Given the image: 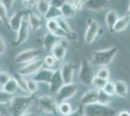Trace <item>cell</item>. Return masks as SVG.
I'll return each mask as SVG.
<instances>
[{"label": "cell", "instance_id": "49", "mask_svg": "<svg viewBox=\"0 0 130 116\" xmlns=\"http://www.w3.org/2000/svg\"><path fill=\"white\" fill-rule=\"evenodd\" d=\"M0 116H6V115H4V114H0Z\"/></svg>", "mask_w": 130, "mask_h": 116}, {"label": "cell", "instance_id": "25", "mask_svg": "<svg viewBox=\"0 0 130 116\" xmlns=\"http://www.w3.org/2000/svg\"><path fill=\"white\" fill-rule=\"evenodd\" d=\"M129 22L130 17L128 16H123V17H119V19H118V21L116 23L113 31H115V32H121V31H123V30H125L127 28Z\"/></svg>", "mask_w": 130, "mask_h": 116}, {"label": "cell", "instance_id": "46", "mask_svg": "<svg viewBox=\"0 0 130 116\" xmlns=\"http://www.w3.org/2000/svg\"><path fill=\"white\" fill-rule=\"evenodd\" d=\"M22 116H36V115H35L34 113H32V112H28V111H27L24 114H22Z\"/></svg>", "mask_w": 130, "mask_h": 116}, {"label": "cell", "instance_id": "33", "mask_svg": "<svg viewBox=\"0 0 130 116\" xmlns=\"http://www.w3.org/2000/svg\"><path fill=\"white\" fill-rule=\"evenodd\" d=\"M14 78L16 79L17 83H18V86L19 88L22 89V91L24 92H27V89H26V78L24 77H22V75H20L19 73H17L16 75L14 76Z\"/></svg>", "mask_w": 130, "mask_h": 116}, {"label": "cell", "instance_id": "10", "mask_svg": "<svg viewBox=\"0 0 130 116\" xmlns=\"http://www.w3.org/2000/svg\"><path fill=\"white\" fill-rule=\"evenodd\" d=\"M29 29H30V27H29V24L27 22V19H23L19 30L17 31V37L15 42H14V45L19 47V45H21L26 42L28 36H29Z\"/></svg>", "mask_w": 130, "mask_h": 116}, {"label": "cell", "instance_id": "13", "mask_svg": "<svg viewBox=\"0 0 130 116\" xmlns=\"http://www.w3.org/2000/svg\"><path fill=\"white\" fill-rule=\"evenodd\" d=\"M109 0H86L84 1V8L93 12H99L108 8Z\"/></svg>", "mask_w": 130, "mask_h": 116}, {"label": "cell", "instance_id": "23", "mask_svg": "<svg viewBox=\"0 0 130 116\" xmlns=\"http://www.w3.org/2000/svg\"><path fill=\"white\" fill-rule=\"evenodd\" d=\"M56 21H57V24H58V26L59 28L64 32L69 39H75V33L73 32V30L71 29L70 25L68 24V22L65 20V18H63L62 17H58V18H56Z\"/></svg>", "mask_w": 130, "mask_h": 116}, {"label": "cell", "instance_id": "20", "mask_svg": "<svg viewBox=\"0 0 130 116\" xmlns=\"http://www.w3.org/2000/svg\"><path fill=\"white\" fill-rule=\"evenodd\" d=\"M61 38L59 37H57V36H55L54 34L48 33L45 34V36H44V40H43V45H44V49L45 50H47V51H52L53 50V48H54L55 44L60 41Z\"/></svg>", "mask_w": 130, "mask_h": 116}, {"label": "cell", "instance_id": "15", "mask_svg": "<svg viewBox=\"0 0 130 116\" xmlns=\"http://www.w3.org/2000/svg\"><path fill=\"white\" fill-rule=\"evenodd\" d=\"M53 75H54V71L53 70L48 69V68H42L31 78H33L35 81H37L38 83L42 82V83L50 84L51 79L53 77Z\"/></svg>", "mask_w": 130, "mask_h": 116}, {"label": "cell", "instance_id": "34", "mask_svg": "<svg viewBox=\"0 0 130 116\" xmlns=\"http://www.w3.org/2000/svg\"><path fill=\"white\" fill-rule=\"evenodd\" d=\"M13 99V95L7 93L3 89H0V105H9Z\"/></svg>", "mask_w": 130, "mask_h": 116}, {"label": "cell", "instance_id": "28", "mask_svg": "<svg viewBox=\"0 0 130 116\" xmlns=\"http://www.w3.org/2000/svg\"><path fill=\"white\" fill-rule=\"evenodd\" d=\"M2 89L6 91L7 93L11 95H14L17 92V90L19 89V86H18V83H17L16 79L14 77H11L9 79V81L6 83L5 85L2 87Z\"/></svg>", "mask_w": 130, "mask_h": 116}, {"label": "cell", "instance_id": "1", "mask_svg": "<svg viewBox=\"0 0 130 116\" xmlns=\"http://www.w3.org/2000/svg\"><path fill=\"white\" fill-rule=\"evenodd\" d=\"M34 102L33 96H19L13 97L10 104L8 105L9 113L11 116H22L28 111Z\"/></svg>", "mask_w": 130, "mask_h": 116}, {"label": "cell", "instance_id": "26", "mask_svg": "<svg viewBox=\"0 0 130 116\" xmlns=\"http://www.w3.org/2000/svg\"><path fill=\"white\" fill-rule=\"evenodd\" d=\"M113 101V96H110L103 90H98L97 103L103 105H109Z\"/></svg>", "mask_w": 130, "mask_h": 116}, {"label": "cell", "instance_id": "11", "mask_svg": "<svg viewBox=\"0 0 130 116\" xmlns=\"http://www.w3.org/2000/svg\"><path fill=\"white\" fill-rule=\"evenodd\" d=\"M66 52H67V42L63 39H61L53 48L52 55L54 56L57 62H62L65 59Z\"/></svg>", "mask_w": 130, "mask_h": 116}, {"label": "cell", "instance_id": "9", "mask_svg": "<svg viewBox=\"0 0 130 116\" xmlns=\"http://www.w3.org/2000/svg\"><path fill=\"white\" fill-rule=\"evenodd\" d=\"M100 29V25L97 20L89 18L87 21V27L85 34V41L87 44H91L92 42L96 39Z\"/></svg>", "mask_w": 130, "mask_h": 116}, {"label": "cell", "instance_id": "14", "mask_svg": "<svg viewBox=\"0 0 130 116\" xmlns=\"http://www.w3.org/2000/svg\"><path fill=\"white\" fill-rule=\"evenodd\" d=\"M26 11H16L13 16L9 18V28L12 29L13 31H18L19 28L22 24V20L24 19V17L26 16Z\"/></svg>", "mask_w": 130, "mask_h": 116}, {"label": "cell", "instance_id": "44", "mask_svg": "<svg viewBox=\"0 0 130 116\" xmlns=\"http://www.w3.org/2000/svg\"><path fill=\"white\" fill-rule=\"evenodd\" d=\"M5 50H6L5 42H4L3 38L0 36V55H1V54H3V53L5 52Z\"/></svg>", "mask_w": 130, "mask_h": 116}, {"label": "cell", "instance_id": "48", "mask_svg": "<svg viewBox=\"0 0 130 116\" xmlns=\"http://www.w3.org/2000/svg\"><path fill=\"white\" fill-rule=\"evenodd\" d=\"M22 1H24V2H29L30 0H22Z\"/></svg>", "mask_w": 130, "mask_h": 116}, {"label": "cell", "instance_id": "18", "mask_svg": "<svg viewBox=\"0 0 130 116\" xmlns=\"http://www.w3.org/2000/svg\"><path fill=\"white\" fill-rule=\"evenodd\" d=\"M47 28H48L50 33L54 34V35L59 37V38L69 39V37L59 28L56 19H49V20H47Z\"/></svg>", "mask_w": 130, "mask_h": 116}, {"label": "cell", "instance_id": "7", "mask_svg": "<svg viewBox=\"0 0 130 116\" xmlns=\"http://www.w3.org/2000/svg\"><path fill=\"white\" fill-rule=\"evenodd\" d=\"M43 66H44L43 60H41V59H36V60H33V61H31V62L25 64V65L23 67H22L21 69H19L18 73L24 77H33L40 69H42Z\"/></svg>", "mask_w": 130, "mask_h": 116}, {"label": "cell", "instance_id": "43", "mask_svg": "<svg viewBox=\"0 0 130 116\" xmlns=\"http://www.w3.org/2000/svg\"><path fill=\"white\" fill-rule=\"evenodd\" d=\"M0 3L1 4H3V5L6 7V9L9 11L10 9H11L13 5H14V3H15V0H0Z\"/></svg>", "mask_w": 130, "mask_h": 116}, {"label": "cell", "instance_id": "2", "mask_svg": "<svg viewBox=\"0 0 130 116\" xmlns=\"http://www.w3.org/2000/svg\"><path fill=\"white\" fill-rule=\"evenodd\" d=\"M117 51H118V48H116V47L110 48L107 50L94 51L92 53L91 64L100 67L107 66L114 60L115 56L117 54Z\"/></svg>", "mask_w": 130, "mask_h": 116}, {"label": "cell", "instance_id": "39", "mask_svg": "<svg viewBox=\"0 0 130 116\" xmlns=\"http://www.w3.org/2000/svg\"><path fill=\"white\" fill-rule=\"evenodd\" d=\"M11 78L10 74L7 72H0V86L3 87Z\"/></svg>", "mask_w": 130, "mask_h": 116}, {"label": "cell", "instance_id": "37", "mask_svg": "<svg viewBox=\"0 0 130 116\" xmlns=\"http://www.w3.org/2000/svg\"><path fill=\"white\" fill-rule=\"evenodd\" d=\"M56 62H57V61L55 60V58H54L53 55H47L43 60L44 65L47 66V68H48V69H51V70H52V68H54V67L55 66Z\"/></svg>", "mask_w": 130, "mask_h": 116}, {"label": "cell", "instance_id": "6", "mask_svg": "<svg viewBox=\"0 0 130 116\" xmlns=\"http://www.w3.org/2000/svg\"><path fill=\"white\" fill-rule=\"evenodd\" d=\"M78 90H79V86L76 83L72 82L64 84L59 89V91L55 94V97H56L55 100L58 102V104L62 102H67L68 100L72 99L78 93Z\"/></svg>", "mask_w": 130, "mask_h": 116}, {"label": "cell", "instance_id": "50", "mask_svg": "<svg viewBox=\"0 0 130 116\" xmlns=\"http://www.w3.org/2000/svg\"><path fill=\"white\" fill-rule=\"evenodd\" d=\"M68 1H69V0H68Z\"/></svg>", "mask_w": 130, "mask_h": 116}, {"label": "cell", "instance_id": "42", "mask_svg": "<svg viewBox=\"0 0 130 116\" xmlns=\"http://www.w3.org/2000/svg\"><path fill=\"white\" fill-rule=\"evenodd\" d=\"M69 116H86L85 115V112H84V106L80 105L78 108H76L75 110H73V112Z\"/></svg>", "mask_w": 130, "mask_h": 116}, {"label": "cell", "instance_id": "29", "mask_svg": "<svg viewBox=\"0 0 130 116\" xmlns=\"http://www.w3.org/2000/svg\"><path fill=\"white\" fill-rule=\"evenodd\" d=\"M36 6H37V10H38L39 14L44 16V17L48 13L50 7H51L50 2L48 0H38L36 3Z\"/></svg>", "mask_w": 130, "mask_h": 116}, {"label": "cell", "instance_id": "12", "mask_svg": "<svg viewBox=\"0 0 130 116\" xmlns=\"http://www.w3.org/2000/svg\"><path fill=\"white\" fill-rule=\"evenodd\" d=\"M75 66L72 63H64L60 68V74L62 79L64 81V84L73 82L74 79V74H75Z\"/></svg>", "mask_w": 130, "mask_h": 116}, {"label": "cell", "instance_id": "38", "mask_svg": "<svg viewBox=\"0 0 130 116\" xmlns=\"http://www.w3.org/2000/svg\"><path fill=\"white\" fill-rule=\"evenodd\" d=\"M104 92H106L107 94H109L110 96H114L115 95V83L110 81V80H107V82L105 84L104 88L102 89Z\"/></svg>", "mask_w": 130, "mask_h": 116}, {"label": "cell", "instance_id": "47", "mask_svg": "<svg viewBox=\"0 0 130 116\" xmlns=\"http://www.w3.org/2000/svg\"><path fill=\"white\" fill-rule=\"evenodd\" d=\"M128 17H130V0H129V7H128Z\"/></svg>", "mask_w": 130, "mask_h": 116}, {"label": "cell", "instance_id": "36", "mask_svg": "<svg viewBox=\"0 0 130 116\" xmlns=\"http://www.w3.org/2000/svg\"><path fill=\"white\" fill-rule=\"evenodd\" d=\"M96 77L103 78L105 80H108L109 77H110V71L107 67H100L98 69L97 73H96Z\"/></svg>", "mask_w": 130, "mask_h": 116}, {"label": "cell", "instance_id": "19", "mask_svg": "<svg viewBox=\"0 0 130 116\" xmlns=\"http://www.w3.org/2000/svg\"><path fill=\"white\" fill-rule=\"evenodd\" d=\"M27 22L29 24V27L32 31H38L42 27V19L38 15L34 14L32 12H29L27 14Z\"/></svg>", "mask_w": 130, "mask_h": 116}, {"label": "cell", "instance_id": "40", "mask_svg": "<svg viewBox=\"0 0 130 116\" xmlns=\"http://www.w3.org/2000/svg\"><path fill=\"white\" fill-rule=\"evenodd\" d=\"M49 2H50V5L52 6V7L60 9L65 3L68 2V0H50Z\"/></svg>", "mask_w": 130, "mask_h": 116}, {"label": "cell", "instance_id": "22", "mask_svg": "<svg viewBox=\"0 0 130 116\" xmlns=\"http://www.w3.org/2000/svg\"><path fill=\"white\" fill-rule=\"evenodd\" d=\"M60 12H61V17L63 18H72L75 17L77 14L76 9L72 6V4L69 1L60 8Z\"/></svg>", "mask_w": 130, "mask_h": 116}, {"label": "cell", "instance_id": "24", "mask_svg": "<svg viewBox=\"0 0 130 116\" xmlns=\"http://www.w3.org/2000/svg\"><path fill=\"white\" fill-rule=\"evenodd\" d=\"M118 19H119V15H118L117 11L110 10L106 14L105 21H106V24H107V26H108V28L111 31L114 30V27L115 25H116V23H117V21H118Z\"/></svg>", "mask_w": 130, "mask_h": 116}, {"label": "cell", "instance_id": "45", "mask_svg": "<svg viewBox=\"0 0 130 116\" xmlns=\"http://www.w3.org/2000/svg\"><path fill=\"white\" fill-rule=\"evenodd\" d=\"M118 116H130V112L128 110H121L118 113Z\"/></svg>", "mask_w": 130, "mask_h": 116}, {"label": "cell", "instance_id": "32", "mask_svg": "<svg viewBox=\"0 0 130 116\" xmlns=\"http://www.w3.org/2000/svg\"><path fill=\"white\" fill-rule=\"evenodd\" d=\"M61 17V12H60V9H57V8H54V7H50L48 13L45 15V17L49 20V19H56L58 17Z\"/></svg>", "mask_w": 130, "mask_h": 116}, {"label": "cell", "instance_id": "30", "mask_svg": "<svg viewBox=\"0 0 130 116\" xmlns=\"http://www.w3.org/2000/svg\"><path fill=\"white\" fill-rule=\"evenodd\" d=\"M26 89L27 93L30 95L35 94L39 89V84L37 81H35L33 78H26Z\"/></svg>", "mask_w": 130, "mask_h": 116}, {"label": "cell", "instance_id": "4", "mask_svg": "<svg viewBox=\"0 0 130 116\" xmlns=\"http://www.w3.org/2000/svg\"><path fill=\"white\" fill-rule=\"evenodd\" d=\"M58 103L51 95H43L37 99V106L41 111L47 114H54L57 111Z\"/></svg>", "mask_w": 130, "mask_h": 116}, {"label": "cell", "instance_id": "8", "mask_svg": "<svg viewBox=\"0 0 130 116\" xmlns=\"http://www.w3.org/2000/svg\"><path fill=\"white\" fill-rule=\"evenodd\" d=\"M40 54H41V52L38 50L29 49V50H25L18 53L16 55L15 61H16V63H19V64H27L31 61L36 60Z\"/></svg>", "mask_w": 130, "mask_h": 116}, {"label": "cell", "instance_id": "5", "mask_svg": "<svg viewBox=\"0 0 130 116\" xmlns=\"http://www.w3.org/2000/svg\"><path fill=\"white\" fill-rule=\"evenodd\" d=\"M95 76L93 73L92 64L86 58L83 59L80 66V71H79V79L85 85H91L92 79Z\"/></svg>", "mask_w": 130, "mask_h": 116}, {"label": "cell", "instance_id": "31", "mask_svg": "<svg viewBox=\"0 0 130 116\" xmlns=\"http://www.w3.org/2000/svg\"><path fill=\"white\" fill-rule=\"evenodd\" d=\"M0 20L3 22V24L5 25L7 29L9 28V17H8V10L6 9V7L3 4L0 3Z\"/></svg>", "mask_w": 130, "mask_h": 116}, {"label": "cell", "instance_id": "3", "mask_svg": "<svg viewBox=\"0 0 130 116\" xmlns=\"http://www.w3.org/2000/svg\"><path fill=\"white\" fill-rule=\"evenodd\" d=\"M84 112L86 116H117V110L111 105H103L100 104L85 105Z\"/></svg>", "mask_w": 130, "mask_h": 116}, {"label": "cell", "instance_id": "16", "mask_svg": "<svg viewBox=\"0 0 130 116\" xmlns=\"http://www.w3.org/2000/svg\"><path fill=\"white\" fill-rule=\"evenodd\" d=\"M50 91L53 93V94H56L59 89L64 85V81L62 79L61 77V74H60L59 70H55L54 71V75L53 77L51 79V82H50Z\"/></svg>", "mask_w": 130, "mask_h": 116}, {"label": "cell", "instance_id": "41", "mask_svg": "<svg viewBox=\"0 0 130 116\" xmlns=\"http://www.w3.org/2000/svg\"><path fill=\"white\" fill-rule=\"evenodd\" d=\"M69 2L76 9V11H81L82 9H84V1L83 0H70Z\"/></svg>", "mask_w": 130, "mask_h": 116}, {"label": "cell", "instance_id": "35", "mask_svg": "<svg viewBox=\"0 0 130 116\" xmlns=\"http://www.w3.org/2000/svg\"><path fill=\"white\" fill-rule=\"evenodd\" d=\"M106 82H107V80H105L103 78H100V77L95 76V77H93V79H92L91 85H93V87L95 89H97V90H102L104 88Z\"/></svg>", "mask_w": 130, "mask_h": 116}, {"label": "cell", "instance_id": "17", "mask_svg": "<svg viewBox=\"0 0 130 116\" xmlns=\"http://www.w3.org/2000/svg\"><path fill=\"white\" fill-rule=\"evenodd\" d=\"M97 97H98V90L95 88L90 89L87 92H86L85 94H83L81 97L80 103L81 105L85 106V105H89L96 104L97 103Z\"/></svg>", "mask_w": 130, "mask_h": 116}, {"label": "cell", "instance_id": "27", "mask_svg": "<svg viewBox=\"0 0 130 116\" xmlns=\"http://www.w3.org/2000/svg\"><path fill=\"white\" fill-rule=\"evenodd\" d=\"M57 111L62 116H69L73 112V108L69 103L62 102V103H59L57 105Z\"/></svg>", "mask_w": 130, "mask_h": 116}, {"label": "cell", "instance_id": "21", "mask_svg": "<svg viewBox=\"0 0 130 116\" xmlns=\"http://www.w3.org/2000/svg\"><path fill=\"white\" fill-rule=\"evenodd\" d=\"M115 95L121 99L127 98L128 95V85L123 80H118L115 82Z\"/></svg>", "mask_w": 130, "mask_h": 116}]
</instances>
